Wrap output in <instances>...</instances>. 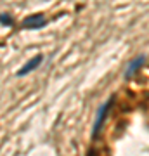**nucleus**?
<instances>
[{
	"label": "nucleus",
	"instance_id": "obj_1",
	"mask_svg": "<svg viewBox=\"0 0 149 156\" xmlns=\"http://www.w3.org/2000/svg\"><path fill=\"white\" fill-rule=\"evenodd\" d=\"M45 24H47V21H45L44 14H33V16H28L23 19V26L30 30H38Z\"/></svg>",
	"mask_w": 149,
	"mask_h": 156
},
{
	"label": "nucleus",
	"instance_id": "obj_2",
	"mask_svg": "<svg viewBox=\"0 0 149 156\" xmlns=\"http://www.w3.org/2000/svg\"><path fill=\"white\" fill-rule=\"evenodd\" d=\"M111 106V99L106 102V104H102L101 106V109L97 111V116H95V122H94V128H92V135H97V132L101 130V127H102V122H104L106 115H108V109H109Z\"/></svg>",
	"mask_w": 149,
	"mask_h": 156
},
{
	"label": "nucleus",
	"instance_id": "obj_3",
	"mask_svg": "<svg viewBox=\"0 0 149 156\" xmlns=\"http://www.w3.org/2000/svg\"><path fill=\"white\" fill-rule=\"evenodd\" d=\"M40 62H42V56H35V57H31L30 61L24 64V66L17 71V76H26L30 71H33L35 68H38L40 66Z\"/></svg>",
	"mask_w": 149,
	"mask_h": 156
},
{
	"label": "nucleus",
	"instance_id": "obj_4",
	"mask_svg": "<svg viewBox=\"0 0 149 156\" xmlns=\"http://www.w3.org/2000/svg\"><path fill=\"white\" fill-rule=\"evenodd\" d=\"M142 62H144V56H139L135 61L130 62V66H128V68H127V71H125V78H130V76H132L133 73H135L139 68L142 66Z\"/></svg>",
	"mask_w": 149,
	"mask_h": 156
},
{
	"label": "nucleus",
	"instance_id": "obj_5",
	"mask_svg": "<svg viewBox=\"0 0 149 156\" xmlns=\"http://www.w3.org/2000/svg\"><path fill=\"white\" fill-rule=\"evenodd\" d=\"M11 23H12V19H11V16H9V14H0V24L9 26Z\"/></svg>",
	"mask_w": 149,
	"mask_h": 156
}]
</instances>
